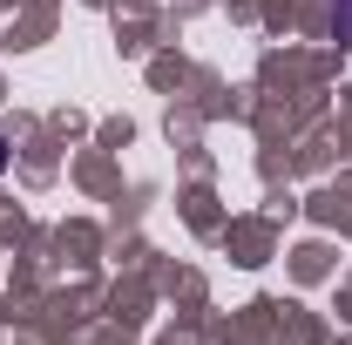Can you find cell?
Returning <instances> with one entry per match:
<instances>
[{
	"label": "cell",
	"mask_w": 352,
	"mask_h": 345,
	"mask_svg": "<svg viewBox=\"0 0 352 345\" xmlns=\"http://www.w3.org/2000/svg\"><path fill=\"white\" fill-rule=\"evenodd\" d=\"M0 163H7V149H0Z\"/></svg>",
	"instance_id": "6da1fadb"
}]
</instances>
